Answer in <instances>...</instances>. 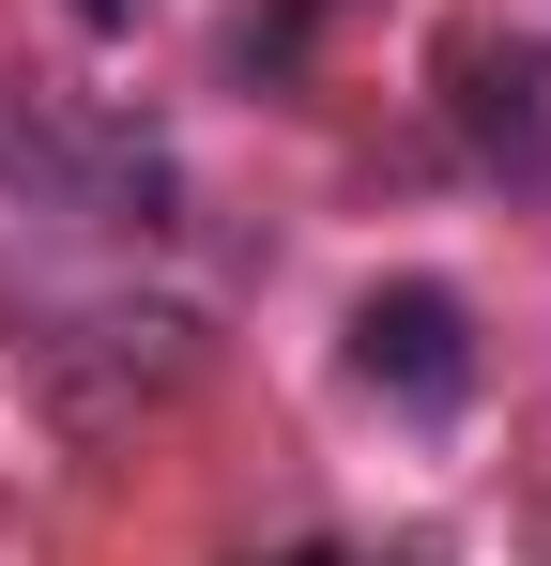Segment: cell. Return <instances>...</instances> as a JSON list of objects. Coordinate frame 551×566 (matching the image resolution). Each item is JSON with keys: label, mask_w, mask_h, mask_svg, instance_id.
<instances>
[{"label": "cell", "mask_w": 551, "mask_h": 566, "mask_svg": "<svg viewBox=\"0 0 551 566\" xmlns=\"http://www.w3.org/2000/svg\"><path fill=\"white\" fill-rule=\"evenodd\" d=\"M291 566H337V552H291Z\"/></svg>", "instance_id": "cell-2"}, {"label": "cell", "mask_w": 551, "mask_h": 566, "mask_svg": "<svg viewBox=\"0 0 551 566\" xmlns=\"http://www.w3.org/2000/svg\"><path fill=\"white\" fill-rule=\"evenodd\" d=\"M353 382L398 398V413H459V398H475V322H459V291L445 276H383L353 306Z\"/></svg>", "instance_id": "cell-1"}]
</instances>
